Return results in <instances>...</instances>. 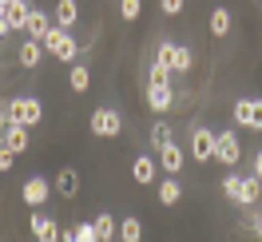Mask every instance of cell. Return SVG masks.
Masks as SVG:
<instances>
[{
	"label": "cell",
	"mask_w": 262,
	"mask_h": 242,
	"mask_svg": "<svg viewBox=\"0 0 262 242\" xmlns=\"http://www.w3.org/2000/svg\"><path fill=\"white\" fill-rule=\"evenodd\" d=\"M171 139H175L171 123H163V119H159V123L151 127V147H163V143H171Z\"/></svg>",
	"instance_id": "obj_25"
},
{
	"label": "cell",
	"mask_w": 262,
	"mask_h": 242,
	"mask_svg": "<svg viewBox=\"0 0 262 242\" xmlns=\"http://www.w3.org/2000/svg\"><path fill=\"white\" fill-rule=\"evenodd\" d=\"M4 127H8V115H4V107H0V143H4Z\"/></svg>",
	"instance_id": "obj_33"
},
{
	"label": "cell",
	"mask_w": 262,
	"mask_h": 242,
	"mask_svg": "<svg viewBox=\"0 0 262 242\" xmlns=\"http://www.w3.org/2000/svg\"><path fill=\"white\" fill-rule=\"evenodd\" d=\"M147 107L151 112H171V107H175L171 83H147Z\"/></svg>",
	"instance_id": "obj_8"
},
{
	"label": "cell",
	"mask_w": 262,
	"mask_h": 242,
	"mask_svg": "<svg viewBox=\"0 0 262 242\" xmlns=\"http://www.w3.org/2000/svg\"><path fill=\"white\" fill-rule=\"evenodd\" d=\"M68 83H72V92H88V87H92V72H88V64H72Z\"/></svg>",
	"instance_id": "obj_22"
},
{
	"label": "cell",
	"mask_w": 262,
	"mask_h": 242,
	"mask_svg": "<svg viewBox=\"0 0 262 242\" xmlns=\"http://www.w3.org/2000/svg\"><path fill=\"white\" fill-rule=\"evenodd\" d=\"M4 4H8V0H4Z\"/></svg>",
	"instance_id": "obj_37"
},
{
	"label": "cell",
	"mask_w": 262,
	"mask_h": 242,
	"mask_svg": "<svg viewBox=\"0 0 262 242\" xmlns=\"http://www.w3.org/2000/svg\"><path fill=\"white\" fill-rule=\"evenodd\" d=\"M238 183H243V175H227L223 179V194H227L230 203H234V194H238Z\"/></svg>",
	"instance_id": "obj_30"
},
{
	"label": "cell",
	"mask_w": 262,
	"mask_h": 242,
	"mask_svg": "<svg viewBox=\"0 0 262 242\" xmlns=\"http://www.w3.org/2000/svg\"><path fill=\"white\" fill-rule=\"evenodd\" d=\"M76 191H80V175H76L72 167H64V171L56 175V194H64V199H76Z\"/></svg>",
	"instance_id": "obj_17"
},
{
	"label": "cell",
	"mask_w": 262,
	"mask_h": 242,
	"mask_svg": "<svg viewBox=\"0 0 262 242\" xmlns=\"http://www.w3.org/2000/svg\"><path fill=\"white\" fill-rule=\"evenodd\" d=\"M147 80H151V83H171V68L155 60V64H151V76H147Z\"/></svg>",
	"instance_id": "obj_28"
},
{
	"label": "cell",
	"mask_w": 262,
	"mask_h": 242,
	"mask_svg": "<svg viewBox=\"0 0 262 242\" xmlns=\"http://www.w3.org/2000/svg\"><path fill=\"white\" fill-rule=\"evenodd\" d=\"M48 194H52V183H48V179H40V175L24 179V187H20V199H24L32 210L44 207V203H48Z\"/></svg>",
	"instance_id": "obj_6"
},
{
	"label": "cell",
	"mask_w": 262,
	"mask_h": 242,
	"mask_svg": "<svg viewBox=\"0 0 262 242\" xmlns=\"http://www.w3.org/2000/svg\"><path fill=\"white\" fill-rule=\"evenodd\" d=\"M12 167H16V151H8L0 143V171H12Z\"/></svg>",
	"instance_id": "obj_32"
},
{
	"label": "cell",
	"mask_w": 262,
	"mask_h": 242,
	"mask_svg": "<svg viewBox=\"0 0 262 242\" xmlns=\"http://www.w3.org/2000/svg\"><path fill=\"white\" fill-rule=\"evenodd\" d=\"M92 226H96V238L107 242V238H115V226H119V218H115V214H107V210H99L96 218H92Z\"/></svg>",
	"instance_id": "obj_18"
},
{
	"label": "cell",
	"mask_w": 262,
	"mask_h": 242,
	"mask_svg": "<svg viewBox=\"0 0 262 242\" xmlns=\"http://www.w3.org/2000/svg\"><path fill=\"white\" fill-rule=\"evenodd\" d=\"M191 68H195V48L179 44V48H175V60H171V72H191Z\"/></svg>",
	"instance_id": "obj_23"
},
{
	"label": "cell",
	"mask_w": 262,
	"mask_h": 242,
	"mask_svg": "<svg viewBox=\"0 0 262 242\" xmlns=\"http://www.w3.org/2000/svg\"><path fill=\"white\" fill-rule=\"evenodd\" d=\"M72 242H99V238H96V226H92V223L72 226Z\"/></svg>",
	"instance_id": "obj_27"
},
{
	"label": "cell",
	"mask_w": 262,
	"mask_h": 242,
	"mask_svg": "<svg viewBox=\"0 0 262 242\" xmlns=\"http://www.w3.org/2000/svg\"><path fill=\"white\" fill-rule=\"evenodd\" d=\"M32 238L36 242H60V226L52 214H32Z\"/></svg>",
	"instance_id": "obj_9"
},
{
	"label": "cell",
	"mask_w": 262,
	"mask_h": 242,
	"mask_svg": "<svg viewBox=\"0 0 262 242\" xmlns=\"http://www.w3.org/2000/svg\"><path fill=\"white\" fill-rule=\"evenodd\" d=\"M234 123L250 131H262V99L258 96H243L234 99Z\"/></svg>",
	"instance_id": "obj_4"
},
{
	"label": "cell",
	"mask_w": 262,
	"mask_h": 242,
	"mask_svg": "<svg viewBox=\"0 0 262 242\" xmlns=\"http://www.w3.org/2000/svg\"><path fill=\"white\" fill-rule=\"evenodd\" d=\"M16 60H20L24 68H36L40 60H44V44H40V40H28V44H20Z\"/></svg>",
	"instance_id": "obj_20"
},
{
	"label": "cell",
	"mask_w": 262,
	"mask_h": 242,
	"mask_svg": "<svg viewBox=\"0 0 262 242\" xmlns=\"http://www.w3.org/2000/svg\"><path fill=\"white\" fill-rule=\"evenodd\" d=\"M254 230H258V238H262V214H258V223H254Z\"/></svg>",
	"instance_id": "obj_36"
},
{
	"label": "cell",
	"mask_w": 262,
	"mask_h": 242,
	"mask_svg": "<svg viewBox=\"0 0 262 242\" xmlns=\"http://www.w3.org/2000/svg\"><path fill=\"white\" fill-rule=\"evenodd\" d=\"M159 8H163V16H179L187 8V0H159Z\"/></svg>",
	"instance_id": "obj_31"
},
{
	"label": "cell",
	"mask_w": 262,
	"mask_h": 242,
	"mask_svg": "<svg viewBox=\"0 0 262 242\" xmlns=\"http://www.w3.org/2000/svg\"><path fill=\"white\" fill-rule=\"evenodd\" d=\"M258 194H262V179L258 175H246L243 183H238L234 203H238V207H254V203H258Z\"/></svg>",
	"instance_id": "obj_11"
},
{
	"label": "cell",
	"mask_w": 262,
	"mask_h": 242,
	"mask_svg": "<svg viewBox=\"0 0 262 242\" xmlns=\"http://www.w3.org/2000/svg\"><path fill=\"white\" fill-rule=\"evenodd\" d=\"M4 147H8V151H16V155H24V151H28V127L8 119V127H4Z\"/></svg>",
	"instance_id": "obj_10"
},
{
	"label": "cell",
	"mask_w": 262,
	"mask_h": 242,
	"mask_svg": "<svg viewBox=\"0 0 262 242\" xmlns=\"http://www.w3.org/2000/svg\"><path fill=\"white\" fill-rule=\"evenodd\" d=\"M8 32H12V28H8V20H4V12H0V40H4Z\"/></svg>",
	"instance_id": "obj_34"
},
{
	"label": "cell",
	"mask_w": 262,
	"mask_h": 242,
	"mask_svg": "<svg viewBox=\"0 0 262 242\" xmlns=\"http://www.w3.org/2000/svg\"><path fill=\"white\" fill-rule=\"evenodd\" d=\"M115 238H119V242H139V238H143V223H139V218H119Z\"/></svg>",
	"instance_id": "obj_19"
},
{
	"label": "cell",
	"mask_w": 262,
	"mask_h": 242,
	"mask_svg": "<svg viewBox=\"0 0 262 242\" xmlns=\"http://www.w3.org/2000/svg\"><path fill=\"white\" fill-rule=\"evenodd\" d=\"M28 12H32L28 0H8V4H4V20H8V28H12V32L24 28V24H28Z\"/></svg>",
	"instance_id": "obj_14"
},
{
	"label": "cell",
	"mask_w": 262,
	"mask_h": 242,
	"mask_svg": "<svg viewBox=\"0 0 262 242\" xmlns=\"http://www.w3.org/2000/svg\"><path fill=\"white\" fill-rule=\"evenodd\" d=\"M214 159L227 163V167H234V163L243 159V143H238V135H234L230 127L214 135Z\"/></svg>",
	"instance_id": "obj_5"
},
{
	"label": "cell",
	"mask_w": 262,
	"mask_h": 242,
	"mask_svg": "<svg viewBox=\"0 0 262 242\" xmlns=\"http://www.w3.org/2000/svg\"><path fill=\"white\" fill-rule=\"evenodd\" d=\"M155 175H159V171H155V159H151V155H135V159H131V179H135V183L147 187V183H155Z\"/></svg>",
	"instance_id": "obj_13"
},
{
	"label": "cell",
	"mask_w": 262,
	"mask_h": 242,
	"mask_svg": "<svg viewBox=\"0 0 262 242\" xmlns=\"http://www.w3.org/2000/svg\"><path fill=\"white\" fill-rule=\"evenodd\" d=\"M88 123H92V135H99V139H115V135L123 131V115L115 112V107H96Z\"/></svg>",
	"instance_id": "obj_3"
},
{
	"label": "cell",
	"mask_w": 262,
	"mask_h": 242,
	"mask_svg": "<svg viewBox=\"0 0 262 242\" xmlns=\"http://www.w3.org/2000/svg\"><path fill=\"white\" fill-rule=\"evenodd\" d=\"M191 155H195V163L214 159V131L211 127H191Z\"/></svg>",
	"instance_id": "obj_7"
},
{
	"label": "cell",
	"mask_w": 262,
	"mask_h": 242,
	"mask_svg": "<svg viewBox=\"0 0 262 242\" xmlns=\"http://www.w3.org/2000/svg\"><path fill=\"white\" fill-rule=\"evenodd\" d=\"M4 115L12 119V123H24V127H36L40 119H44V103L36 96H16L8 99V107H4Z\"/></svg>",
	"instance_id": "obj_1"
},
{
	"label": "cell",
	"mask_w": 262,
	"mask_h": 242,
	"mask_svg": "<svg viewBox=\"0 0 262 242\" xmlns=\"http://www.w3.org/2000/svg\"><path fill=\"white\" fill-rule=\"evenodd\" d=\"M24 28L32 32V40H40V44H44V36L52 32V16L44 12V8H32V12H28V24H24Z\"/></svg>",
	"instance_id": "obj_15"
},
{
	"label": "cell",
	"mask_w": 262,
	"mask_h": 242,
	"mask_svg": "<svg viewBox=\"0 0 262 242\" xmlns=\"http://www.w3.org/2000/svg\"><path fill=\"white\" fill-rule=\"evenodd\" d=\"M175 48H179V44H171V40H163V44H159V52H155V60L171 68V60H175Z\"/></svg>",
	"instance_id": "obj_29"
},
{
	"label": "cell",
	"mask_w": 262,
	"mask_h": 242,
	"mask_svg": "<svg viewBox=\"0 0 262 242\" xmlns=\"http://www.w3.org/2000/svg\"><path fill=\"white\" fill-rule=\"evenodd\" d=\"M211 32L214 36H227L230 32V12H227V8H214V12H211Z\"/></svg>",
	"instance_id": "obj_24"
},
{
	"label": "cell",
	"mask_w": 262,
	"mask_h": 242,
	"mask_svg": "<svg viewBox=\"0 0 262 242\" xmlns=\"http://www.w3.org/2000/svg\"><path fill=\"white\" fill-rule=\"evenodd\" d=\"M159 155H163V171H167V175H179V171H183V163H187V155H183V147L175 143V139L159 147Z\"/></svg>",
	"instance_id": "obj_12"
},
{
	"label": "cell",
	"mask_w": 262,
	"mask_h": 242,
	"mask_svg": "<svg viewBox=\"0 0 262 242\" xmlns=\"http://www.w3.org/2000/svg\"><path fill=\"white\" fill-rule=\"evenodd\" d=\"M80 20V4L76 0H56V28H72Z\"/></svg>",
	"instance_id": "obj_16"
},
{
	"label": "cell",
	"mask_w": 262,
	"mask_h": 242,
	"mask_svg": "<svg viewBox=\"0 0 262 242\" xmlns=\"http://www.w3.org/2000/svg\"><path fill=\"white\" fill-rule=\"evenodd\" d=\"M179 199H183V183H179L175 175L163 179V183H159V203H163V207H175Z\"/></svg>",
	"instance_id": "obj_21"
},
{
	"label": "cell",
	"mask_w": 262,
	"mask_h": 242,
	"mask_svg": "<svg viewBox=\"0 0 262 242\" xmlns=\"http://www.w3.org/2000/svg\"><path fill=\"white\" fill-rule=\"evenodd\" d=\"M44 52H52L56 60L72 64V60H76V52H80V44H76L72 28H56V24H52V32L44 36Z\"/></svg>",
	"instance_id": "obj_2"
},
{
	"label": "cell",
	"mask_w": 262,
	"mask_h": 242,
	"mask_svg": "<svg viewBox=\"0 0 262 242\" xmlns=\"http://www.w3.org/2000/svg\"><path fill=\"white\" fill-rule=\"evenodd\" d=\"M254 175L262 179V151H258V155H254Z\"/></svg>",
	"instance_id": "obj_35"
},
{
	"label": "cell",
	"mask_w": 262,
	"mask_h": 242,
	"mask_svg": "<svg viewBox=\"0 0 262 242\" xmlns=\"http://www.w3.org/2000/svg\"><path fill=\"white\" fill-rule=\"evenodd\" d=\"M139 12H143V0H119V16L127 20H139Z\"/></svg>",
	"instance_id": "obj_26"
}]
</instances>
